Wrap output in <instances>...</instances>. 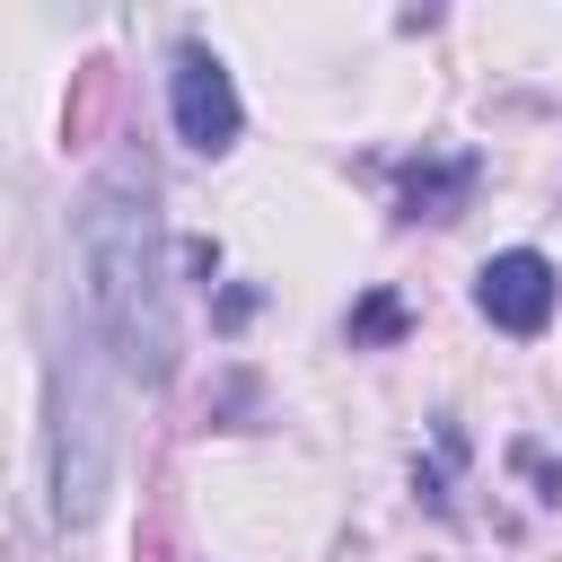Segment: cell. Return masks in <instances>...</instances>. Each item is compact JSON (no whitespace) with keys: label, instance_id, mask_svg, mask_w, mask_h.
Instances as JSON below:
<instances>
[{"label":"cell","instance_id":"cell-6","mask_svg":"<svg viewBox=\"0 0 562 562\" xmlns=\"http://www.w3.org/2000/svg\"><path fill=\"white\" fill-rule=\"evenodd\" d=\"M404 334V307L386 299V290H369L360 307H351V342H395Z\"/></svg>","mask_w":562,"mask_h":562},{"label":"cell","instance_id":"cell-1","mask_svg":"<svg viewBox=\"0 0 562 562\" xmlns=\"http://www.w3.org/2000/svg\"><path fill=\"white\" fill-rule=\"evenodd\" d=\"M79 299H88V334L105 342V360L140 386L176 378V281H167V220H158V176L140 149H114L88 193H79Z\"/></svg>","mask_w":562,"mask_h":562},{"label":"cell","instance_id":"cell-5","mask_svg":"<svg viewBox=\"0 0 562 562\" xmlns=\"http://www.w3.org/2000/svg\"><path fill=\"white\" fill-rule=\"evenodd\" d=\"M474 158L465 149H448V158H413L404 167V220H457L465 211V193H474Z\"/></svg>","mask_w":562,"mask_h":562},{"label":"cell","instance_id":"cell-4","mask_svg":"<svg viewBox=\"0 0 562 562\" xmlns=\"http://www.w3.org/2000/svg\"><path fill=\"white\" fill-rule=\"evenodd\" d=\"M553 299H562V281H553V263H544L536 246H509V255H492V263L474 272V307H483L501 334H544V325H553Z\"/></svg>","mask_w":562,"mask_h":562},{"label":"cell","instance_id":"cell-2","mask_svg":"<svg viewBox=\"0 0 562 562\" xmlns=\"http://www.w3.org/2000/svg\"><path fill=\"white\" fill-rule=\"evenodd\" d=\"M105 474H114V404L97 386V360L70 351L53 369V518L88 527L105 509Z\"/></svg>","mask_w":562,"mask_h":562},{"label":"cell","instance_id":"cell-3","mask_svg":"<svg viewBox=\"0 0 562 562\" xmlns=\"http://www.w3.org/2000/svg\"><path fill=\"white\" fill-rule=\"evenodd\" d=\"M167 114H176V140H184V149H202V158L237 149L246 105H237V79H228V61H220L211 44H176V70H167Z\"/></svg>","mask_w":562,"mask_h":562}]
</instances>
